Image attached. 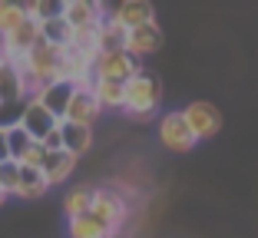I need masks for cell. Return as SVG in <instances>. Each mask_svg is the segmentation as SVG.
<instances>
[{
	"mask_svg": "<svg viewBox=\"0 0 258 238\" xmlns=\"http://www.w3.org/2000/svg\"><path fill=\"white\" fill-rule=\"evenodd\" d=\"M162 103V80L152 69H139L133 80H126V103H122V116L136 119V123H149L156 109Z\"/></svg>",
	"mask_w": 258,
	"mask_h": 238,
	"instance_id": "obj_1",
	"label": "cell"
},
{
	"mask_svg": "<svg viewBox=\"0 0 258 238\" xmlns=\"http://www.w3.org/2000/svg\"><path fill=\"white\" fill-rule=\"evenodd\" d=\"M90 215H96L103 225H109V228L119 235V228L129 218V202L122 199V192H116V189H93Z\"/></svg>",
	"mask_w": 258,
	"mask_h": 238,
	"instance_id": "obj_2",
	"label": "cell"
},
{
	"mask_svg": "<svg viewBox=\"0 0 258 238\" xmlns=\"http://www.w3.org/2000/svg\"><path fill=\"white\" fill-rule=\"evenodd\" d=\"M143 69V60L129 56L126 50H116V53H99L93 63V76L96 80H116V83H126Z\"/></svg>",
	"mask_w": 258,
	"mask_h": 238,
	"instance_id": "obj_3",
	"label": "cell"
},
{
	"mask_svg": "<svg viewBox=\"0 0 258 238\" xmlns=\"http://www.w3.org/2000/svg\"><path fill=\"white\" fill-rule=\"evenodd\" d=\"M182 116H185V123H189L192 136H196V142H205V139H212L215 132L222 129V113L205 100L189 103V106L182 109Z\"/></svg>",
	"mask_w": 258,
	"mask_h": 238,
	"instance_id": "obj_4",
	"label": "cell"
},
{
	"mask_svg": "<svg viewBox=\"0 0 258 238\" xmlns=\"http://www.w3.org/2000/svg\"><path fill=\"white\" fill-rule=\"evenodd\" d=\"M159 139H162V146L172 149V152H189L192 146H199L189 123H185L182 109H172V113H166L159 119Z\"/></svg>",
	"mask_w": 258,
	"mask_h": 238,
	"instance_id": "obj_5",
	"label": "cell"
},
{
	"mask_svg": "<svg viewBox=\"0 0 258 238\" xmlns=\"http://www.w3.org/2000/svg\"><path fill=\"white\" fill-rule=\"evenodd\" d=\"M60 17L67 20V27L73 33L80 30H96L103 17H106V4H93V0H67L60 10Z\"/></svg>",
	"mask_w": 258,
	"mask_h": 238,
	"instance_id": "obj_6",
	"label": "cell"
},
{
	"mask_svg": "<svg viewBox=\"0 0 258 238\" xmlns=\"http://www.w3.org/2000/svg\"><path fill=\"white\" fill-rule=\"evenodd\" d=\"M152 14H156V10H152V4H146V0H119V4L106 7V17L116 27H122V30H136L143 23H152L156 20Z\"/></svg>",
	"mask_w": 258,
	"mask_h": 238,
	"instance_id": "obj_7",
	"label": "cell"
},
{
	"mask_svg": "<svg viewBox=\"0 0 258 238\" xmlns=\"http://www.w3.org/2000/svg\"><path fill=\"white\" fill-rule=\"evenodd\" d=\"M162 46V30L159 23H143V27H136V30H126V43H122V50H126L129 56H136V60H143V56L156 53Z\"/></svg>",
	"mask_w": 258,
	"mask_h": 238,
	"instance_id": "obj_8",
	"label": "cell"
},
{
	"mask_svg": "<svg viewBox=\"0 0 258 238\" xmlns=\"http://www.w3.org/2000/svg\"><path fill=\"white\" fill-rule=\"evenodd\" d=\"M99 113H103V109H99L93 90H73L70 106H67V113H63L60 123H76V126H90L93 129V119H99Z\"/></svg>",
	"mask_w": 258,
	"mask_h": 238,
	"instance_id": "obj_9",
	"label": "cell"
},
{
	"mask_svg": "<svg viewBox=\"0 0 258 238\" xmlns=\"http://www.w3.org/2000/svg\"><path fill=\"white\" fill-rule=\"evenodd\" d=\"M56 126H60V119H56V116H50L37 100H27V106H23V116H20V129L27 132L33 142H40V139H43L50 129H56Z\"/></svg>",
	"mask_w": 258,
	"mask_h": 238,
	"instance_id": "obj_10",
	"label": "cell"
},
{
	"mask_svg": "<svg viewBox=\"0 0 258 238\" xmlns=\"http://www.w3.org/2000/svg\"><path fill=\"white\" fill-rule=\"evenodd\" d=\"M70 96H73V86L63 83V80H56V83H46L43 90L33 96V100H37L50 116L63 119V113H67V106H70Z\"/></svg>",
	"mask_w": 258,
	"mask_h": 238,
	"instance_id": "obj_11",
	"label": "cell"
},
{
	"mask_svg": "<svg viewBox=\"0 0 258 238\" xmlns=\"http://www.w3.org/2000/svg\"><path fill=\"white\" fill-rule=\"evenodd\" d=\"M0 103H27V86H23L20 69L4 56H0Z\"/></svg>",
	"mask_w": 258,
	"mask_h": 238,
	"instance_id": "obj_12",
	"label": "cell"
},
{
	"mask_svg": "<svg viewBox=\"0 0 258 238\" xmlns=\"http://www.w3.org/2000/svg\"><path fill=\"white\" fill-rule=\"evenodd\" d=\"M73 169H76V155H70L67 149H60V152H46L43 166H40V172H43L46 185H60V182H67V179L73 176Z\"/></svg>",
	"mask_w": 258,
	"mask_h": 238,
	"instance_id": "obj_13",
	"label": "cell"
},
{
	"mask_svg": "<svg viewBox=\"0 0 258 238\" xmlns=\"http://www.w3.org/2000/svg\"><path fill=\"white\" fill-rule=\"evenodd\" d=\"M93 96H96L99 109L122 113V103H126V83H116V80H96V83H93Z\"/></svg>",
	"mask_w": 258,
	"mask_h": 238,
	"instance_id": "obj_14",
	"label": "cell"
},
{
	"mask_svg": "<svg viewBox=\"0 0 258 238\" xmlns=\"http://www.w3.org/2000/svg\"><path fill=\"white\" fill-rule=\"evenodd\" d=\"M67 231H70V238H116V231L109 228V225H103L96 215H80V218H67Z\"/></svg>",
	"mask_w": 258,
	"mask_h": 238,
	"instance_id": "obj_15",
	"label": "cell"
},
{
	"mask_svg": "<svg viewBox=\"0 0 258 238\" xmlns=\"http://www.w3.org/2000/svg\"><path fill=\"white\" fill-rule=\"evenodd\" d=\"M60 136H63V149L70 155H80L93 146V129L90 126H76V123H60Z\"/></svg>",
	"mask_w": 258,
	"mask_h": 238,
	"instance_id": "obj_16",
	"label": "cell"
},
{
	"mask_svg": "<svg viewBox=\"0 0 258 238\" xmlns=\"http://www.w3.org/2000/svg\"><path fill=\"white\" fill-rule=\"evenodd\" d=\"M50 192V185H46L43 172L40 169H27V166H20V182H17V199H43V195Z\"/></svg>",
	"mask_w": 258,
	"mask_h": 238,
	"instance_id": "obj_17",
	"label": "cell"
},
{
	"mask_svg": "<svg viewBox=\"0 0 258 238\" xmlns=\"http://www.w3.org/2000/svg\"><path fill=\"white\" fill-rule=\"evenodd\" d=\"M122 43H126V30L116 27L109 17H103V23L96 27V50L99 53H116V50H122Z\"/></svg>",
	"mask_w": 258,
	"mask_h": 238,
	"instance_id": "obj_18",
	"label": "cell"
},
{
	"mask_svg": "<svg viewBox=\"0 0 258 238\" xmlns=\"http://www.w3.org/2000/svg\"><path fill=\"white\" fill-rule=\"evenodd\" d=\"M40 40L50 43V46H56V50H63V46H70V40H73V30L67 27L63 17H53V20L40 23Z\"/></svg>",
	"mask_w": 258,
	"mask_h": 238,
	"instance_id": "obj_19",
	"label": "cell"
},
{
	"mask_svg": "<svg viewBox=\"0 0 258 238\" xmlns=\"http://www.w3.org/2000/svg\"><path fill=\"white\" fill-rule=\"evenodd\" d=\"M90 205H93V185H76V189L67 192V199H63V212H67V218L86 215Z\"/></svg>",
	"mask_w": 258,
	"mask_h": 238,
	"instance_id": "obj_20",
	"label": "cell"
},
{
	"mask_svg": "<svg viewBox=\"0 0 258 238\" xmlns=\"http://www.w3.org/2000/svg\"><path fill=\"white\" fill-rule=\"evenodd\" d=\"M27 20V4H14V0H0V37L14 33L20 23Z\"/></svg>",
	"mask_w": 258,
	"mask_h": 238,
	"instance_id": "obj_21",
	"label": "cell"
},
{
	"mask_svg": "<svg viewBox=\"0 0 258 238\" xmlns=\"http://www.w3.org/2000/svg\"><path fill=\"white\" fill-rule=\"evenodd\" d=\"M33 146V139L27 136V132L20 129V126H14V129H7V152H10V159L20 166V159L27 155V149Z\"/></svg>",
	"mask_w": 258,
	"mask_h": 238,
	"instance_id": "obj_22",
	"label": "cell"
},
{
	"mask_svg": "<svg viewBox=\"0 0 258 238\" xmlns=\"http://www.w3.org/2000/svg\"><path fill=\"white\" fill-rule=\"evenodd\" d=\"M17 182H20V166H17L14 159L0 162V192L7 195H17Z\"/></svg>",
	"mask_w": 258,
	"mask_h": 238,
	"instance_id": "obj_23",
	"label": "cell"
},
{
	"mask_svg": "<svg viewBox=\"0 0 258 238\" xmlns=\"http://www.w3.org/2000/svg\"><path fill=\"white\" fill-rule=\"evenodd\" d=\"M27 103H0V129H14L20 126V116Z\"/></svg>",
	"mask_w": 258,
	"mask_h": 238,
	"instance_id": "obj_24",
	"label": "cell"
},
{
	"mask_svg": "<svg viewBox=\"0 0 258 238\" xmlns=\"http://www.w3.org/2000/svg\"><path fill=\"white\" fill-rule=\"evenodd\" d=\"M43 159H46V149L40 146V142H33V146L27 149V155L20 159V166H27V169H40V166H43Z\"/></svg>",
	"mask_w": 258,
	"mask_h": 238,
	"instance_id": "obj_25",
	"label": "cell"
},
{
	"mask_svg": "<svg viewBox=\"0 0 258 238\" xmlns=\"http://www.w3.org/2000/svg\"><path fill=\"white\" fill-rule=\"evenodd\" d=\"M40 146H43L46 152H60V149H63V136H60V126H56V129H50V132H46V136L40 139Z\"/></svg>",
	"mask_w": 258,
	"mask_h": 238,
	"instance_id": "obj_26",
	"label": "cell"
},
{
	"mask_svg": "<svg viewBox=\"0 0 258 238\" xmlns=\"http://www.w3.org/2000/svg\"><path fill=\"white\" fill-rule=\"evenodd\" d=\"M10 152H7V129H0V162H7Z\"/></svg>",
	"mask_w": 258,
	"mask_h": 238,
	"instance_id": "obj_27",
	"label": "cell"
},
{
	"mask_svg": "<svg viewBox=\"0 0 258 238\" xmlns=\"http://www.w3.org/2000/svg\"><path fill=\"white\" fill-rule=\"evenodd\" d=\"M4 202H7V195H4V192H0V205H4Z\"/></svg>",
	"mask_w": 258,
	"mask_h": 238,
	"instance_id": "obj_28",
	"label": "cell"
}]
</instances>
